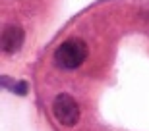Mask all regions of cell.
Returning a JSON list of instances; mask_svg holds the SVG:
<instances>
[{
    "label": "cell",
    "mask_w": 149,
    "mask_h": 131,
    "mask_svg": "<svg viewBox=\"0 0 149 131\" xmlns=\"http://www.w3.org/2000/svg\"><path fill=\"white\" fill-rule=\"evenodd\" d=\"M23 39L25 33L19 25H6L2 29V52L6 54H14L23 46Z\"/></svg>",
    "instance_id": "3957f363"
},
{
    "label": "cell",
    "mask_w": 149,
    "mask_h": 131,
    "mask_svg": "<svg viewBox=\"0 0 149 131\" xmlns=\"http://www.w3.org/2000/svg\"><path fill=\"white\" fill-rule=\"evenodd\" d=\"M87 44L81 39H68L56 48L54 62L62 70H76L87 60Z\"/></svg>",
    "instance_id": "6da1fadb"
},
{
    "label": "cell",
    "mask_w": 149,
    "mask_h": 131,
    "mask_svg": "<svg viewBox=\"0 0 149 131\" xmlns=\"http://www.w3.org/2000/svg\"><path fill=\"white\" fill-rule=\"evenodd\" d=\"M2 85H4V89H8L16 94H27L29 91L27 81H12L10 77H2Z\"/></svg>",
    "instance_id": "277c9868"
},
{
    "label": "cell",
    "mask_w": 149,
    "mask_h": 131,
    "mask_svg": "<svg viewBox=\"0 0 149 131\" xmlns=\"http://www.w3.org/2000/svg\"><path fill=\"white\" fill-rule=\"evenodd\" d=\"M52 112L58 123L66 127H72L79 120V106H77L76 98L70 97L68 93H60L52 102Z\"/></svg>",
    "instance_id": "7a4b0ae2"
}]
</instances>
